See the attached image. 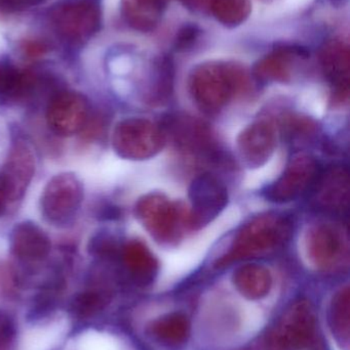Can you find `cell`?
I'll list each match as a JSON object with an SVG mask.
<instances>
[{
  "mask_svg": "<svg viewBox=\"0 0 350 350\" xmlns=\"http://www.w3.org/2000/svg\"><path fill=\"white\" fill-rule=\"evenodd\" d=\"M293 232L294 222L289 216L277 213L256 216L238 230L229 251L218 259L216 267L221 269L242 259L273 252L291 240Z\"/></svg>",
  "mask_w": 350,
  "mask_h": 350,
  "instance_id": "1",
  "label": "cell"
},
{
  "mask_svg": "<svg viewBox=\"0 0 350 350\" xmlns=\"http://www.w3.org/2000/svg\"><path fill=\"white\" fill-rule=\"evenodd\" d=\"M136 216L152 238L160 244H172L188 228V211L162 193L144 196L136 204Z\"/></svg>",
  "mask_w": 350,
  "mask_h": 350,
  "instance_id": "2",
  "label": "cell"
},
{
  "mask_svg": "<svg viewBox=\"0 0 350 350\" xmlns=\"http://www.w3.org/2000/svg\"><path fill=\"white\" fill-rule=\"evenodd\" d=\"M166 135L164 127L148 119L129 118L115 127L112 145L121 157L145 160L154 157L164 148Z\"/></svg>",
  "mask_w": 350,
  "mask_h": 350,
  "instance_id": "3",
  "label": "cell"
},
{
  "mask_svg": "<svg viewBox=\"0 0 350 350\" xmlns=\"http://www.w3.org/2000/svg\"><path fill=\"white\" fill-rule=\"evenodd\" d=\"M316 314L306 299L294 301L267 336L268 350H301L308 347L316 333Z\"/></svg>",
  "mask_w": 350,
  "mask_h": 350,
  "instance_id": "4",
  "label": "cell"
},
{
  "mask_svg": "<svg viewBox=\"0 0 350 350\" xmlns=\"http://www.w3.org/2000/svg\"><path fill=\"white\" fill-rule=\"evenodd\" d=\"M82 198V185L75 175H55L49 179L41 195V214L53 226H66L77 215Z\"/></svg>",
  "mask_w": 350,
  "mask_h": 350,
  "instance_id": "5",
  "label": "cell"
},
{
  "mask_svg": "<svg viewBox=\"0 0 350 350\" xmlns=\"http://www.w3.org/2000/svg\"><path fill=\"white\" fill-rule=\"evenodd\" d=\"M191 209L188 228L199 230L213 221L228 204V191L224 183L211 174L199 175L189 187Z\"/></svg>",
  "mask_w": 350,
  "mask_h": 350,
  "instance_id": "6",
  "label": "cell"
},
{
  "mask_svg": "<svg viewBox=\"0 0 350 350\" xmlns=\"http://www.w3.org/2000/svg\"><path fill=\"white\" fill-rule=\"evenodd\" d=\"M320 170L314 157L298 154L290 160L284 174L264 189L263 195L275 203L294 201L310 191Z\"/></svg>",
  "mask_w": 350,
  "mask_h": 350,
  "instance_id": "7",
  "label": "cell"
},
{
  "mask_svg": "<svg viewBox=\"0 0 350 350\" xmlns=\"http://www.w3.org/2000/svg\"><path fill=\"white\" fill-rule=\"evenodd\" d=\"M305 248L310 263L323 271L339 267L349 256L345 232L330 224L312 226L306 234Z\"/></svg>",
  "mask_w": 350,
  "mask_h": 350,
  "instance_id": "8",
  "label": "cell"
},
{
  "mask_svg": "<svg viewBox=\"0 0 350 350\" xmlns=\"http://www.w3.org/2000/svg\"><path fill=\"white\" fill-rule=\"evenodd\" d=\"M164 127L166 135L170 133L177 148L193 156H199L209 161L221 157L217 142L207 125L188 116H172Z\"/></svg>",
  "mask_w": 350,
  "mask_h": 350,
  "instance_id": "9",
  "label": "cell"
},
{
  "mask_svg": "<svg viewBox=\"0 0 350 350\" xmlns=\"http://www.w3.org/2000/svg\"><path fill=\"white\" fill-rule=\"evenodd\" d=\"M310 191H312L310 203L314 209L323 213H345L349 207V170L342 166H332L320 170Z\"/></svg>",
  "mask_w": 350,
  "mask_h": 350,
  "instance_id": "10",
  "label": "cell"
},
{
  "mask_svg": "<svg viewBox=\"0 0 350 350\" xmlns=\"http://www.w3.org/2000/svg\"><path fill=\"white\" fill-rule=\"evenodd\" d=\"M238 90L236 79L217 69L201 70L195 74L191 83L195 104L209 115L223 110Z\"/></svg>",
  "mask_w": 350,
  "mask_h": 350,
  "instance_id": "11",
  "label": "cell"
},
{
  "mask_svg": "<svg viewBox=\"0 0 350 350\" xmlns=\"http://www.w3.org/2000/svg\"><path fill=\"white\" fill-rule=\"evenodd\" d=\"M88 104L82 94L63 92L51 98L47 122L58 135H72L84 129L88 120Z\"/></svg>",
  "mask_w": 350,
  "mask_h": 350,
  "instance_id": "12",
  "label": "cell"
},
{
  "mask_svg": "<svg viewBox=\"0 0 350 350\" xmlns=\"http://www.w3.org/2000/svg\"><path fill=\"white\" fill-rule=\"evenodd\" d=\"M34 172L32 151L23 142H18L10 152L8 161L0 174V189L6 205L23 197Z\"/></svg>",
  "mask_w": 350,
  "mask_h": 350,
  "instance_id": "13",
  "label": "cell"
},
{
  "mask_svg": "<svg viewBox=\"0 0 350 350\" xmlns=\"http://www.w3.org/2000/svg\"><path fill=\"white\" fill-rule=\"evenodd\" d=\"M277 147V133L273 123L257 121L249 125L238 139V150L242 162L250 168L264 165Z\"/></svg>",
  "mask_w": 350,
  "mask_h": 350,
  "instance_id": "14",
  "label": "cell"
},
{
  "mask_svg": "<svg viewBox=\"0 0 350 350\" xmlns=\"http://www.w3.org/2000/svg\"><path fill=\"white\" fill-rule=\"evenodd\" d=\"M55 25L62 33L72 38H82L96 31L99 16L96 5L86 0H76L55 10Z\"/></svg>",
  "mask_w": 350,
  "mask_h": 350,
  "instance_id": "15",
  "label": "cell"
},
{
  "mask_svg": "<svg viewBox=\"0 0 350 350\" xmlns=\"http://www.w3.org/2000/svg\"><path fill=\"white\" fill-rule=\"evenodd\" d=\"M10 244L12 253L23 260H40L51 250L47 234L31 221L20 222L12 228Z\"/></svg>",
  "mask_w": 350,
  "mask_h": 350,
  "instance_id": "16",
  "label": "cell"
},
{
  "mask_svg": "<svg viewBox=\"0 0 350 350\" xmlns=\"http://www.w3.org/2000/svg\"><path fill=\"white\" fill-rule=\"evenodd\" d=\"M121 254L125 269L136 283L147 285L155 279L158 273V260L143 243L129 241L123 245Z\"/></svg>",
  "mask_w": 350,
  "mask_h": 350,
  "instance_id": "17",
  "label": "cell"
},
{
  "mask_svg": "<svg viewBox=\"0 0 350 350\" xmlns=\"http://www.w3.org/2000/svg\"><path fill=\"white\" fill-rule=\"evenodd\" d=\"M234 284L240 295L249 300L265 297L271 291L273 278L266 267L259 265H246L234 273Z\"/></svg>",
  "mask_w": 350,
  "mask_h": 350,
  "instance_id": "18",
  "label": "cell"
},
{
  "mask_svg": "<svg viewBox=\"0 0 350 350\" xmlns=\"http://www.w3.org/2000/svg\"><path fill=\"white\" fill-rule=\"evenodd\" d=\"M329 324L336 342L343 350L350 345V291L349 287L339 290L331 302Z\"/></svg>",
  "mask_w": 350,
  "mask_h": 350,
  "instance_id": "19",
  "label": "cell"
},
{
  "mask_svg": "<svg viewBox=\"0 0 350 350\" xmlns=\"http://www.w3.org/2000/svg\"><path fill=\"white\" fill-rule=\"evenodd\" d=\"M150 332L162 342L171 345H181L188 338L190 323L184 314L174 312L154 321L150 327Z\"/></svg>",
  "mask_w": 350,
  "mask_h": 350,
  "instance_id": "20",
  "label": "cell"
},
{
  "mask_svg": "<svg viewBox=\"0 0 350 350\" xmlns=\"http://www.w3.org/2000/svg\"><path fill=\"white\" fill-rule=\"evenodd\" d=\"M106 296L100 291H86L76 296L72 302V310L79 318H90L102 310Z\"/></svg>",
  "mask_w": 350,
  "mask_h": 350,
  "instance_id": "21",
  "label": "cell"
},
{
  "mask_svg": "<svg viewBox=\"0 0 350 350\" xmlns=\"http://www.w3.org/2000/svg\"><path fill=\"white\" fill-rule=\"evenodd\" d=\"M25 76L18 70L5 64H0V94L14 96L24 92L26 84Z\"/></svg>",
  "mask_w": 350,
  "mask_h": 350,
  "instance_id": "22",
  "label": "cell"
},
{
  "mask_svg": "<svg viewBox=\"0 0 350 350\" xmlns=\"http://www.w3.org/2000/svg\"><path fill=\"white\" fill-rule=\"evenodd\" d=\"M88 251L98 257H111L118 250V243L112 234L99 232L88 241Z\"/></svg>",
  "mask_w": 350,
  "mask_h": 350,
  "instance_id": "23",
  "label": "cell"
},
{
  "mask_svg": "<svg viewBox=\"0 0 350 350\" xmlns=\"http://www.w3.org/2000/svg\"><path fill=\"white\" fill-rule=\"evenodd\" d=\"M16 338V328L10 314L0 310V350H12Z\"/></svg>",
  "mask_w": 350,
  "mask_h": 350,
  "instance_id": "24",
  "label": "cell"
},
{
  "mask_svg": "<svg viewBox=\"0 0 350 350\" xmlns=\"http://www.w3.org/2000/svg\"><path fill=\"white\" fill-rule=\"evenodd\" d=\"M43 0H0V8L8 10H24L42 2Z\"/></svg>",
  "mask_w": 350,
  "mask_h": 350,
  "instance_id": "25",
  "label": "cell"
}]
</instances>
